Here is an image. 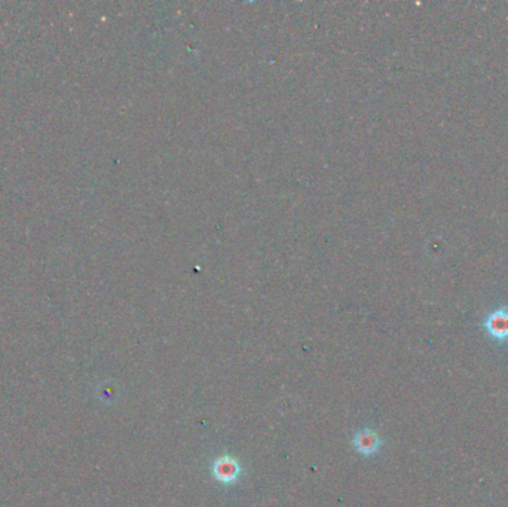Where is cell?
<instances>
[{
	"instance_id": "cell-3",
	"label": "cell",
	"mask_w": 508,
	"mask_h": 507,
	"mask_svg": "<svg viewBox=\"0 0 508 507\" xmlns=\"http://www.w3.org/2000/svg\"><path fill=\"white\" fill-rule=\"evenodd\" d=\"M381 443H382V440L379 438V434L376 431L369 430V429L358 431L354 436V439H353L354 448L360 454L366 455V457L373 455L374 452H378L379 448H381Z\"/></svg>"
},
{
	"instance_id": "cell-1",
	"label": "cell",
	"mask_w": 508,
	"mask_h": 507,
	"mask_svg": "<svg viewBox=\"0 0 508 507\" xmlns=\"http://www.w3.org/2000/svg\"><path fill=\"white\" fill-rule=\"evenodd\" d=\"M483 328L495 341H508V307H498L488 312Z\"/></svg>"
},
{
	"instance_id": "cell-2",
	"label": "cell",
	"mask_w": 508,
	"mask_h": 507,
	"mask_svg": "<svg viewBox=\"0 0 508 507\" xmlns=\"http://www.w3.org/2000/svg\"><path fill=\"white\" fill-rule=\"evenodd\" d=\"M213 475L222 484H234L241 475V466L232 457H220L213 464Z\"/></svg>"
}]
</instances>
